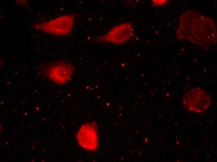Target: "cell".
<instances>
[{
  "label": "cell",
  "instance_id": "obj_1",
  "mask_svg": "<svg viewBox=\"0 0 217 162\" xmlns=\"http://www.w3.org/2000/svg\"><path fill=\"white\" fill-rule=\"evenodd\" d=\"M74 17L65 15L36 26L37 29L55 35H64L70 33L74 22Z\"/></svg>",
  "mask_w": 217,
  "mask_h": 162
},
{
  "label": "cell",
  "instance_id": "obj_2",
  "mask_svg": "<svg viewBox=\"0 0 217 162\" xmlns=\"http://www.w3.org/2000/svg\"><path fill=\"white\" fill-rule=\"evenodd\" d=\"M184 99L188 109L191 111L201 112L210 104L208 94L201 88H197L188 92Z\"/></svg>",
  "mask_w": 217,
  "mask_h": 162
},
{
  "label": "cell",
  "instance_id": "obj_3",
  "mask_svg": "<svg viewBox=\"0 0 217 162\" xmlns=\"http://www.w3.org/2000/svg\"><path fill=\"white\" fill-rule=\"evenodd\" d=\"M80 128L78 136L79 143L86 149H94L96 143V133L94 128L92 125L87 123L84 124Z\"/></svg>",
  "mask_w": 217,
  "mask_h": 162
},
{
  "label": "cell",
  "instance_id": "obj_4",
  "mask_svg": "<svg viewBox=\"0 0 217 162\" xmlns=\"http://www.w3.org/2000/svg\"><path fill=\"white\" fill-rule=\"evenodd\" d=\"M123 25L115 27L108 33L98 38V41L119 44L123 42L126 40L124 38V28Z\"/></svg>",
  "mask_w": 217,
  "mask_h": 162
},
{
  "label": "cell",
  "instance_id": "obj_5",
  "mask_svg": "<svg viewBox=\"0 0 217 162\" xmlns=\"http://www.w3.org/2000/svg\"><path fill=\"white\" fill-rule=\"evenodd\" d=\"M44 70L49 76H66L71 71V67L68 64L60 63L46 66Z\"/></svg>",
  "mask_w": 217,
  "mask_h": 162
},
{
  "label": "cell",
  "instance_id": "obj_6",
  "mask_svg": "<svg viewBox=\"0 0 217 162\" xmlns=\"http://www.w3.org/2000/svg\"><path fill=\"white\" fill-rule=\"evenodd\" d=\"M156 2H158L157 3H155V4H157L158 5H161L164 3L166 1V0H154Z\"/></svg>",
  "mask_w": 217,
  "mask_h": 162
}]
</instances>
